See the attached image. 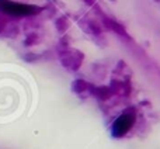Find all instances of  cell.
I'll use <instances>...</instances> for the list:
<instances>
[{
    "instance_id": "obj_1",
    "label": "cell",
    "mask_w": 160,
    "mask_h": 149,
    "mask_svg": "<svg viewBox=\"0 0 160 149\" xmlns=\"http://www.w3.org/2000/svg\"><path fill=\"white\" fill-rule=\"evenodd\" d=\"M0 10L10 16H30L37 11V7L30 4H21V3L13 2H0Z\"/></svg>"
},
{
    "instance_id": "obj_2",
    "label": "cell",
    "mask_w": 160,
    "mask_h": 149,
    "mask_svg": "<svg viewBox=\"0 0 160 149\" xmlns=\"http://www.w3.org/2000/svg\"><path fill=\"white\" fill-rule=\"evenodd\" d=\"M133 121H135V116L132 113H124L112 124V135L114 136L125 135L129 131V128L133 125Z\"/></svg>"
}]
</instances>
